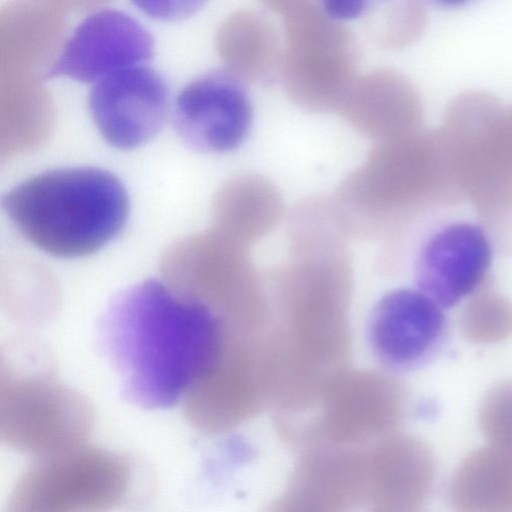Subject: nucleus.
<instances>
[{
  "instance_id": "nucleus-13",
  "label": "nucleus",
  "mask_w": 512,
  "mask_h": 512,
  "mask_svg": "<svg viewBox=\"0 0 512 512\" xmlns=\"http://www.w3.org/2000/svg\"><path fill=\"white\" fill-rule=\"evenodd\" d=\"M282 49L274 25L257 11L237 13L225 28L226 64L244 82L271 81L279 74Z\"/></svg>"
},
{
  "instance_id": "nucleus-18",
  "label": "nucleus",
  "mask_w": 512,
  "mask_h": 512,
  "mask_svg": "<svg viewBox=\"0 0 512 512\" xmlns=\"http://www.w3.org/2000/svg\"><path fill=\"white\" fill-rule=\"evenodd\" d=\"M147 17L162 21L176 22L198 13L208 0H129Z\"/></svg>"
},
{
  "instance_id": "nucleus-3",
  "label": "nucleus",
  "mask_w": 512,
  "mask_h": 512,
  "mask_svg": "<svg viewBox=\"0 0 512 512\" xmlns=\"http://www.w3.org/2000/svg\"><path fill=\"white\" fill-rule=\"evenodd\" d=\"M29 357L1 360L2 442L34 458L86 443L94 423L89 401L58 381L51 362L29 367Z\"/></svg>"
},
{
  "instance_id": "nucleus-11",
  "label": "nucleus",
  "mask_w": 512,
  "mask_h": 512,
  "mask_svg": "<svg viewBox=\"0 0 512 512\" xmlns=\"http://www.w3.org/2000/svg\"><path fill=\"white\" fill-rule=\"evenodd\" d=\"M346 376L338 374L319 397L320 436L337 443L358 441L385 433L399 421L403 394L397 383L375 375Z\"/></svg>"
},
{
  "instance_id": "nucleus-4",
  "label": "nucleus",
  "mask_w": 512,
  "mask_h": 512,
  "mask_svg": "<svg viewBox=\"0 0 512 512\" xmlns=\"http://www.w3.org/2000/svg\"><path fill=\"white\" fill-rule=\"evenodd\" d=\"M134 472L127 455L86 443L35 457L18 478L8 510H108L126 502Z\"/></svg>"
},
{
  "instance_id": "nucleus-15",
  "label": "nucleus",
  "mask_w": 512,
  "mask_h": 512,
  "mask_svg": "<svg viewBox=\"0 0 512 512\" xmlns=\"http://www.w3.org/2000/svg\"><path fill=\"white\" fill-rule=\"evenodd\" d=\"M366 14L372 40L389 50L412 45L427 25L424 0H375Z\"/></svg>"
},
{
  "instance_id": "nucleus-19",
  "label": "nucleus",
  "mask_w": 512,
  "mask_h": 512,
  "mask_svg": "<svg viewBox=\"0 0 512 512\" xmlns=\"http://www.w3.org/2000/svg\"><path fill=\"white\" fill-rule=\"evenodd\" d=\"M375 0H318L326 14L339 21L357 19L366 14Z\"/></svg>"
},
{
  "instance_id": "nucleus-8",
  "label": "nucleus",
  "mask_w": 512,
  "mask_h": 512,
  "mask_svg": "<svg viewBox=\"0 0 512 512\" xmlns=\"http://www.w3.org/2000/svg\"><path fill=\"white\" fill-rule=\"evenodd\" d=\"M154 52L152 35L135 18L100 9L75 27L43 77L94 83L118 70L147 64Z\"/></svg>"
},
{
  "instance_id": "nucleus-2",
  "label": "nucleus",
  "mask_w": 512,
  "mask_h": 512,
  "mask_svg": "<svg viewBox=\"0 0 512 512\" xmlns=\"http://www.w3.org/2000/svg\"><path fill=\"white\" fill-rule=\"evenodd\" d=\"M18 231L42 251L60 258L91 255L113 240L129 213L125 186L96 167L49 170L2 197Z\"/></svg>"
},
{
  "instance_id": "nucleus-9",
  "label": "nucleus",
  "mask_w": 512,
  "mask_h": 512,
  "mask_svg": "<svg viewBox=\"0 0 512 512\" xmlns=\"http://www.w3.org/2000/svg\"><path fill=\"white\" fill-rule=\"evenodd\" d=\"M369 339L377 358L397 369L417 367L439 349L446 331L443 307L420 289L399 288L372 310Z\"/></svg>"
},
{
  "instance_id": "nucleus-17",
  "label": "nucleus",
  "mask_w": 512,
  "mask_h": 512,
  "mask_svg": "<svg viewBox=\"0 0 512 512\" xmlns=\"http://www.w3.org/2000/svg\"><path fill=\"white\" fill-rule=\"evenodd\" d=\"M479 425L490 445L512 453V380L494 386L485 395Z\"/></svg>"
},
{
  "instance_id": "nucleus-10",
  "label": "nucleus",
  "mask_w": 512,
  "mask_h": 512,
  "mask_svg": "<svg viewBox=\"0 0 512 512\" xmlns=\"http://www.w3.org/2000/svg\"><path fill=\"white\" fill-rule=\"evenodd\" d=\"M491 262V244L482 228L455 222L423 243L415 260V280L441 307H452L481 284Z\"/></svg>"
},
{
  "instance_id": "nucleus-16",
  "label": "nucleus",
  "mask_w": 512,
  "mask_h": 512,
  "mask_svg": "<svg viewBox=\"0 0 512 512\" xmlns=\"http://www.w3.org/2000/svg\"><path fill=\"white\" fill-rule=\"evenodd\" d=\"M461 327L474 343L500 342L512 334V304L494 296L477 298L467 306Z\"/></svg>"
},
{
  "instance_id": "nucleus-12",
  "label": "nucleus",
  "mask_w": 512,
  "mask_h": 512,
  "mask_svg": "<svg viewBox=\"0 0 512 512\" xmlns=\"http://www.w3.org/2000/svg\"><path fill=\"white\" fill-rule=\"evenodd\" d=\"M449 496L462 512L512 511V453L493 445L471 452L456 468Z\"/></svg>"
},
{
  "instance_id": "nucleus-6",
  "label": "nucleus",
  "mask_w": 512,
  "mask_h": 512,
  "mask_svg": "<svg viewBox=\"0 0 512 512\" xmlns=\"http://www.w3.org/2000/svg\"><path fill=\"white\" fill-rule=\"evenodd\" d=\"M172 119L188 147L202 153H225L246 139L253 107L244 81L229 69H215L178 92Z\"/></svg>"
},
{
  "instance_id": "nucleus-21",
  "label": "nucleus",
  "mask_w": 512,
  "mask_h": 512,
  "mask_svg": "<svg viewBox=\"0 0 512 512\" xmlns=\"http://www.w3.org/2000/svg\"><path fill=\"white\" fill-rule=\"evenodd\" d=\"M475 0H424L426 4H431L439 8L457 9L467 6Z\"/></svg>"
},
{
  "instance_id": "nucleus-7",
  "label": "nucleus",
  "mask_w": 512,
  "mask_h": 512,
  "mask_svg": "<svg viewBox=\"0 0 512 512\" xmlns=\"http://www.w3.org/2000/svg\"><path fill=\"white\" fill-rule=\"evenodd\" d=\"M88 107L106 142L130 150L162 129L169 111V88L158 71L146 64L136 65L94 82Z\"/></svg>"
},
{
  "instance_id": "nucleus-20",
  "label": "nucleus",
  "mask_w": 512,
  "mask_h": 512,
  "mask_svg": "<svg viewBox=\"0 0 512 512\" xmlns=\"http://www.w3.org/2000/svg\"><path fill=\"white\" fill-rule=\"evenodd\" d=\"M269 10L285 15L297 6L309 1V0H258Z\"/></svg>"
},
{
  "instance_id": "nucleus-14",
  "label": "nucleus",
  "mask_w": 512,
  "mask_h": 512,
  "mask_svg": "<svg viewBox=\"0 0 512 512\" xmlns=\"http://www.w3.org/2000/svg\"><path fill=\"white\" fill-rule=\"evenodd\" d=\"M340 108L363 128H384L415 114L418 99L404 76L390 69H379L357 77Z\"/></svg>"
},
{
  "instance_id": "nucleus-5",
  "label": "nucleus",
  "mask_w": 512,
  "mask_h": 512,
  "mask_svg": "<svg viewBox=\"0 0 512 512\" xmlns=\"http://www.w3.org/2000/svg\"><path fill=\"white\" fill-rule=\"evenodd\" d=\"M283 19L279 75L287 94L307 109L340 108L357 78L359 52L352 32L315 0L297 6Z\"/></svg>"
},
{
  "instance_id": "nucleus-1",
  "label": "nucleus",
  "mask_w": 512,
  "mask_h": 512,
  "mask_svg": "<svg viewBox=\"0 0 512 512\" xmlns=\"http://www.w3.org/2000/svg\"><path fill=\"white\" fill-rule=\"evenodd\" d=\"M98 328L123 397L152 410L181 403L189 390L221 373L242 335L230 314L157 279L115 296Z\"/></svg>"
}]
</instances>
